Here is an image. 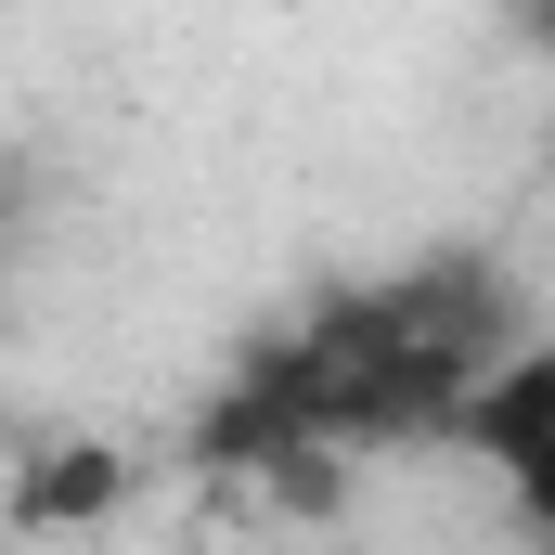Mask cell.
<instances>
[{
  "mask_svg": "<svg viewBox=\"0 0 555 555\" xmlns=\"http://www.w3.org/2000/svg\"><path fill=\"white\" fill-rule=\"evenodd\" d=\"M130 491H142V465H130V439H39L26 465H13V530H39V543H91V530H117L130 517Z\"/></svg>",
  "mask_w": 555,
  "mask_h": 555,
  "instance_id": "6da1fadb",
  "label": "cell"
},
{
  "mask_svg": "<svg viewBox=\"0 0 555 555\" xmlns=\"http://www.w3.org/2000/svg\"><path fill=\"white\" fill-rule=\"evenodd\" d=\"M349 478H362V452H349V439H297V452L259 465V491H246V504H272V517H297V530H323V517H349Z\"/></svg>",
  "mask_w": 555,
  "mask_h": 555,
  "instance_id": "7a4b0ae2",
  "label": "cell"
},
{
  "mask_svg": "<svg viewBox=\"0 0 555 555\" xmlns=\"http://www.w3.org/2000/svg\"><path fill=\"white\" fill-rule=\"evenodd\" d=\"M504 478H517V517H530V530L555 543V439L530 452V465H504Z\"/></svg>",
  "mask_w": 555,
  "mask_h": 555,
  "instance_id": "3957f363",
  "label": "cell"
},
{
  "mask_svg": "<svg viewBox=\"0 0 555 555\" xmlns=\"http://www.w3.org/2000/svg\"><path fill=\"white\" fill-rule=\"evenodd\" d=\"M517 39H530V52H555V0H530V13H517Z\"/></svg>",
  "mask_w": 555,
  "mask_h": 555,
  "instance_id": "277c9868",
  "label": "cell"
},
{
  "mask_svg": "<svg viewBox=\"0 0 555 555\" xmlns=\"http://www.w3.org/2000/svg\"><path fill=\"white\" fill-rule=\"evenodd\" d=\"M0 530H13V439H0Z\"/></svg>",
  "mask_w": 555,
  "mask_h": 555,
  "instance_id": "5b68a950",
  "label": "cell"
},
{
  "mask_svg": "<svg viewBox=\"0 0 555 555\" xmlns=\"http://www.w3.org/2000/svg\"><path fill=\"white\" fill-rule=\"evenodd\" d=\"M543 168H555V117H543Z\"/></svg>",
  "mask_w": 555,
  "mask_h": 555,
  "instance_id": "8992f818",
  "label": "cell"
}]
</instances>
